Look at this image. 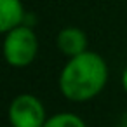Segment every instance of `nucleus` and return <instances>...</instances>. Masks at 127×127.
<instances>
[{
	"mask_svg": "<svg viewBox=\"0 0 127 127\" xmlns=\"http://www.w3.org/2000/svg\"><path fill=\"white\" fill-rule=\"evenodd\" d=\"M118 127H127V113L122 115V118H120V125H118Z\"/></svg>",
	"mask_w": 127,
	"mask_h": 127,
	"instance_id": "obj_8",
	"label": "nucleus"
},
{
	"mask_svg": "<svg viewBox=\"0 0 127 127\" xmlns=\"http://www.w3.org/2000/svg\"><path fill=\"white\" fill-rule=\"evenodd\" d=\"M122 87H124V91L127 92V68H125L124 73H122Z\"/></svg>",
	"mask_w": 127,
	"mask_h": 127,
	"instance_id": "obj_7",
	"label": "nucleus"
},
{
	"mask_svg": "<svg viewBox=\"0 0 127 127\" xmlns=\"http://www.w3.org/2000/svg\"><path fill=\"white\" fill-rule=\"evenodd\" d=\"M42 127H87V125L78 115L70 113V111H63V113L49 117Z\"/></svg>",
	"mask_w": 127,
	"mask_h": 127,
	"instance_id": "obj_6",
	"label": "nucleus"
},
{
	"mask_svg": "<svg viewBox=\"0 0 127 127\" xmlns=\"http://www.w3.org/2000/svg\"><path fill=\"white\" fill-rule=\"evenodd\" d=\"M26 12L21 0H0V30L2 33L25 23Z\"/></svg>",
	"mask_w": 127,
	"mask_h": 127,
	"instance_id": "obj_5",
	"label": "nucleus"
},
{
	"mask_svg": "<svg viewBox=\"0 0 127 127\" xmlns=\"http://www.w3.org/2000/svg\"><path fill=\"white\" fill-rule=\"evenodd\" d=\"M108 80L106 61L92 51L70 58L59 75V89L70 101H87L97 96Z\"/></svg>",
	"mask_w": 127,
	"mask_h": 127,
	"instance_id": "obj_1",
	"label": "nucleus"
},
{
	"mask_svg": "<svg viewBox=\"0 0 127 127\" xmlns=\"http://www.w3.org/2000/svg\"><path fill=\"white\" fill-rule=\"evenodd\" d=\"M45 108L37 96L21 94L9 106V122L12 127H42L45 124Z\"/></svg>",
	"mask_w": 127,
	"mask_h": 127,
	"instance_id": "obj_3",
	"label": "nucleus"
},
{
	"mask_svg": "<svg viewBox=\"0 0 127 127\" xmlns=\"http://www.w3.org/2000/svg\"><path fill=\"white\" fill-rule=\"evenodd\" d=\"M38 52V38L32 26L19 25L5 33L4 56L5 61L14 68H25L33 63Z\"/></svg>",
	"mask_w": 127,
	"mask_h": 127,
	"instance_id": "obj_2",
	"label": "nucleus"
},
{
	"mask_svg": "<svg viewBox=\"0 0 127 127\" xmlns=\"http://www.w3.org/2000/svg\"><path fill=\"white\" fill-rule=\"evenodd\" d=\"M56 42H58L59 51L63 54L70 56V58L78 56V54L87 51V37H85V33L80 28H75V26L63 28L58 33Z\"/></svg>",
	"mask_w": 127,
	"mask_h": 127,
	"instance_id": "obj_4",
	"label": "nucleus"
}]
</instances>
